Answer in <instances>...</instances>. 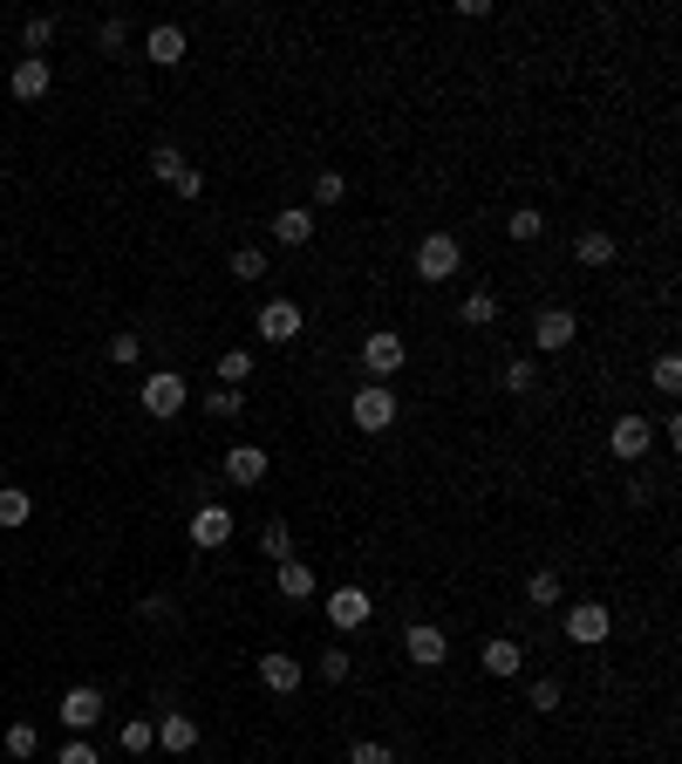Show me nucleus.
Returning a JSON list of instances; mask_svg holds the SVG:
<instances>
[{
    "label": "nucleus",
    "instance_id": "obj_1",
    "mask_svg": "<svg viewBox=\"0 0 682 764\" xmlns=\"http://www.w3.org/2000/svg\"><path fill=\"white\" fill-rule=\"evenodd\" d=\"M137 404H144V417L171 423V417H185V404H191V383H185L178 369H150L144 389H137Z\"/></svg>",
    "mask_w": 682,
    "mask_h": 764
},
{
    "label": "nucleus",
    "instance_id": "obj_2",
    "mask_svg": "<svg viewBox=\"0 0 682 764\" xmlns=\"http://www.w3.org/2000/svg\"><path fill=\"white\" fill-rule=\"evenodd\" d=\"M458 266H464L458 232H423V239H417V273H423V287H444Z\"/></svg>",
    "mask_w": 682,
    "mask_h": 764
},
{
    "label": "nucleus",
    "instance_id": "obj_3",
    "mask_svg": "<svg viewBox=\"0 0 682 764\" xmlns=\"http://www.w3.org/2000/svg\"><path fill=\"white\" fill-rule=\"evenodd\" d=\"M348 417H355V430H363V437H382V430L396 423V389H389V383H363V389L348 396Z\"/></svg>",
    "mask_w": 682,
    "mask_h": 764
},
{
    "label": "nucleus",
    "instance_id": "obj_4",
    "mask_svg": "<svg viewBox=\"0 0 682 764\" xmlns=\"http://www.w3.org/2000/svg\"><path fill=\"white\" fill-rule=\"evenodd\" d=\"M567 641L574 649H600V641L615 635V615H608V600H567Z\"/></svg>",
    "mask_w": 682,
    "mask_h": 764
},
{
    "label": "nucleus",
    "instance_id": "obj_5",
    "mask_svg": "<svg viewBox=\"0 0 682 764\" xmlns=\"http://www.w3.org/2000/svg\"><path fill=\"white\" fill-rule=\"evenodd\" d=\"M403 362H410V348H403V335H396V328H369V335H363V369H369V383H389Z\"/></svg>",
    "mask_w": 682,
    "mask_h": 764
},
{
    "label": "nucleus",
    "instance_id": "obj_6",
    "mask_svg": "<svg viewBox=\"0 0 682 764\" xmlns=\"http://www.w3.org/2000/svg\"><path fill=\"white\" fill-rule=\"evenodd\" d=\"M608 451L621 458V464H641L655 451V423L641 417V410H628V417H615V430H608Z\"/></svg>",
    "mask_w": 682,
    "mask_h": 764
},
{
    "label": "nucleus",
    "instance_id": "obj_7",
    "mask_svg": "<svg viewBox=\"0 0 682 764\" xmlns=\"http://www.w3.org/2000/svg\"><path fill=\"white\" fill-rule=\"evenodd\" d=\"M321 615H328V621H335L342 635H355V628H369L376 600H369V587H355V580H348V587H335L328 600H321Z\"/></svg>",
    "mask_w": 682,
    "mask_h": 764
},
{
    "label": "nucleus",
    "instance_id": "obj_8",
    "mask_svg": "<svg viewBox=\"0 0 682 764\" xmlns=\"http://www.w3.org/2000/svg\"><path fill=\"white\" fill-rule=\"evenodd\" d=\"M103 710H109V703H103V690H90V682H75V690H69V697L55 703V716L69 723L75 737H90L96 723H103Z\"/></svg>",
    "mask_w": 682,
    "mask_h": 764
},
{
    "label": "nucleus",
    "instance_id": "obj_9",
    "mask_svg": "<svg viewBox=\"0 0 682 764\" xmlns=\"http://www.w3.org/2000/svg\"><path fill=\"white\" fill-rule=\"evenodd\" d=\"M301 328H307L301 301H266V307H260V342H266V348H287V342H301Z\"/></svg>",
    "mask_w": 682,
    "mask_h": 764
},
{
    "label": "nucleus",
    "instance_id": "obj_10",
    "mask_svg": "<svg viewBox=\"0 0 682 764\" xmlns=\"http://www.w3.org/2000/svg\"><path fill=\"white\" fill-rule=\"evenodd\" d=\"M574 335H580V314L574 307H539L533 314V348L559 355V348H574Z\"/></svg>",
    "mask_w": 682,
    "mask_h": 764
},
{
    "label": "nucleus",
    "instance_id": "obj_11",
    "mask_svg": "<svg viewBox=\"0 0 682 764\" xmlns=\"http://www.w3.org/2000/svg\"><path fill=\"white\" fill-rule=\"evenodd\" d=\"M8 90H14V103H42L55 90V62L49 55H21L14 75H8Z\"/></svg>",
    "mask_w": 682,
    "mask_h": 764
},
{
    "label": "nucleus",
    "instance_id": "obj_12",
    "mask_svg": "<svg viewBox=\"0 0 682 764\" xmlns=\"http://www.w3.org/2000/svg\"><path fill=\"white\" fill-rule=\"evenodd\" d=\"M403 656H410L417 669H437V662L451 656V635L437 628V621H410V628H403Z\"/></svg>",
    "mask_w": 682,
    "mask_h": 764
},
{
    "label": "nucleus",
    "instance_id": "obj_13",
    "mask_svg": "<svg viewBox=\"0 0 682 764\" xmlns=\"http://www.w3.org/2000/svg\"><path fill=\"white\" fill-rule=\"evenodd\" d=\"M266 471H273L266 444H232V451H225V485H239V492H253Z\"/></svg>",
    "mask_w": 682,
    "mask_h": 764
},
{
    "label": "nucleus",
    "instance_id": "obj_14",
    "mask_svg": "<svg viewBox=\"0 0 682 764\" xmlns=\"http://www.w3.org/2000/svg\"><path fill=\"white\" fill-rule=\"evenodd\" d=\"M191 546H206V553L232 546V512H225V505H198V512H191Z\"/></svg>",
    "mask_w": 682,
    "mask_h": 764
},
{
    "label": "nucleus",
    "instance_id": "obj_15",
    "mask_svg": "<svg viewBox=\"0 0 682 764\" xmlns=\"http://www.w3.org/2000/svg\"><path fill=\"white\" fill-rule=\"evenodd\" d=\"M260 682H266L273 697H294L301 682H307V669H301V656H280V649H266V656H260Z\"/></svg>",
    "mask_w": 682,
    "mask_h": 764
},
{
    "label": "nucleus",
    "instance_id": "obj_16",
    "mask_svg": "<svg viewBox=\"0 0 682 764\" xmlns=\"http://www.w3.org/2000/svg\"><path fill=\"white\" fill-rule=\"evenodd\" d=\"M273 239H280V247H307V239H314V206H280L273 212Z\"/></svg>",
    "mask_w": 682,
    "mask_h": 764
},
{
    "label": "nucleus",
    "instance_id": "obj_17",
    "mask_svg": "<svg viewBox=\"0 0 682 764\" xmlns=\"http://www.w3.org/2000/svg\"><path fill=\"white\" fill-rule=\"evenodd\" d=\"M191 744H198V716H185V710H165V723H157V751L185 757Z\"/></svg>",
    "mask_w": 682,
    "mask_h": 764
},
{
    "label": "nucleus",
    "instance_id": "obj_18",
    "mask_svg": "<svg viewBox=\"0 0 682 764\" xmlns=\"http://www.w3.org/2000/svg\"><path fill=\"white\" fill-rule=\"evenodd\" d=\"M478 662H485V676H518L526 669V649H518L512 635H492L485 649H478Z\"/></svg>",
    "mask_w": 682,
    "mask_h": 764
},
{
    "label": "nucleus",
    "instance_id": "obj_19",
    "mask_svg": "<svg viewBox=\"0 0 682 764\" xmlns=\"http://www.w3.org/2000/svg\"><path fill=\"white\" fill-rule=\"evenodd\" d=\"M144 55L157 62V69H171V62H185V28H150V42H144Z\"/></svg>",
    "mask_w": 682,
    "mask_h": 764
},
{
    "label": "nucleus",
    "instance_id": "obj_20",
    "mask_svg": "<svg viewBox=\"0 0 682 764\" xmlns=\"http://www.w3.org/2000/svg\"><path fill=\"white\" fill-rule=\"evenodd\" d=\"M574 260H580V266H608V260H615V232L587 226V232L574 239Z\"/></svg>",
    "mask_w": 682,
    "mask_h": 764
},
{
    "label": "nucleus",
    "instance_id": "obj_21",
    "mask_svg": "<svg viewBox=\"0 0 682 764\" xmlns=\"http://www.w3.org/2000/svg\"><path fill=\"white\" fill-rule=\"evenodd\" d=\"M458 321H464V328H492V321H499V294H492V287H478V294H464V307H458Z\"/></svg>",
    "mask_w": 682,
    "mask_h": 764
},
{
    "label": "nucleus",
    "instance_id": "obj_22",
    "mask_svg": "<svg viewBox=\"0 0 682 764\" xmlns=\"http://www.w3.org/2000/svg\"><path fill=\"white\" fill-rule=\"evenodd\" d=\"M314 594V567L307 559H280V600H307Z\"/></svg>",
    "mask_w": 682,
    "mask_h": 764
},
{
    "label": "nucleus",
    "instance_id": "obj_23",
    "mask_svg": "<svg viewBox=\"0 0 682 764\" xmlns=\"http://www.w3.org/2000/svg\"><path fill=\"white\" fill-rule=\"evenodd\" d=\"M239 410H246V389H225V383H219V389H206V417H219V423H232Z\"/></svg>",
    "mask_w": 682,
    "mask_h": 764
},
{
    "label": "nucleus",
    "instance_id": "obj_24",
    "mask_svg": "<svg viewBox=\"0 0 682 764\" xmlns=\"http://www.w3.org/2000/svg\"><path fill=\"white\" fill-rule=\"evenodd\" d=\"M260 553H266V559H294V533H287V519H266V526H260Z\"/></svg>",
    "mask_w": 682,
    "mask_h": 764
},
{
    "label": "nucleus",
    "instance_id": "obj_25",
    "mask_svg": "<svg viewBox=\"0 0 682 764\" xmlns=\"http://www.w3.org/2000/svg\"><path fill=\"white\" fill-rule=\"evenodd\" d=\"M266 273H273V266H266V253H260V247H239V253H232V280H246V287H260Z\"/></svg>",
    "mask_w": 682,
    "mask_h": 764
},
{
    "label": "nucleus",
    "instance_id": "obj_26",
    "mask_svg": "<svg viewBox=\"0 0 682 764\" xmlns=\"http://www.w3.org/2000/svg\"><path fill=\"white\" fill-rule=\"evenodd\" d=\"M150 178L178 185V178H185V150H178V144H157V150H150Z\"/></svg>",
    "mask_w": 682,
    "mask_h": 764
},
{
    "label": "nucleus",
    "instance_id": "obj_27",
    "mask_svg": "<svg viewBox=\"0 0 682 764\" xmlns=\"http://www.w3.org/2000/svg\"><path fill=\"white\" fill-rule=\"evenodd\" d=\"M212 376H219L225 389H239V383H246V376H253V355H246V348H225V355H219V369H212Z\"/></svg>",
    "mask_w": 682,
    "mask_h": 764
},
{
    "label": "nucleus",
    "instance_id": "obj_28",
    "mask_svg": "<svg viewBox=\"0 0 682 764\" xmlns=\"http://www.w3.org/2000/svg\"><path fill=\"white\" fill-rule=\"evenodd\" d=\"M28 512H34V499L21 485H0V526H28Z\"/></svg>",
    "mask_w": 682,
    "mask_h": 764
},
{
    "label": "nucleus",
    "instance_id": "obj_29",
    "mask_svg": "<svg viewBox=\"0 0 682 764\" xmlns=\"http://www.w3.org/2000/svg\"><path fill=\"white\" fill-rule=\"evenodd\" d=\"M314 669H321V682H348V676H355V656L335 641V649H321V662H314Z\"/></svg>",
    "mask_w": 682,
    "mask_h": 764
},
{
    "label": "nucleus",
    "instance_id": "obj_30",
    "mask_svg": "<svg viewBox=\"0 0 682 764\" xmlns=\"http://www.w3.org/2000/svg\"><path fill=\"white\" fill-rule=\"evenodd\" d=\"M505 389H512V396H533V389H539V369H533L526 355H512V362H505Z\"/></svg>",
    "mask_w": 682,
    "mask_h": 764
},
{
    "label": "nucleus",
    "instance_id": "obj_31",
    "mask_svg": "<svg viewBox=\"0 0 682 764\" xmlns=\"http://www.w3.org/2000/svg\"><path fill=\"white\" fill-rule=\"evenodd\" d=\"M526 600H533V608H559V574H553V567H539V574L526 580Z\"/></svg>",
    "mask_w": 682,
    "mask_h": 764
},
{
    "label": "nucleus",
    "instance_id": "obj_32",
    "mask_svg": "<svg viewBox=\"0 0 682 764\" xmlns=\"http://www.w3.org/2000/svg\"><path fill=\"white\" fill-rule=\"evenodd\" d=\"M505 232H512V239H518V247H533V239H539V232H546V219H539V212H533V206H518V212H512V219H505Z\"/></svg>",
    "mask_w": 682,
    "mask_h": 764
},
{
    "label": "nucleus",
    "instance_id": "obj_33",
    "mask_svg": "<svg viewBox=\"0 0 682 764\" xmlns=\"http://www.w3.org/2000/svg\"><path fill=\"white\" fill-rule=\"evenodd\" d=\"M649 383L669 396V404H675V389H682V362L675 355H655V369H649Z\"/></svg>",
    "mask_w": 682,
    "mask_h": 764
},
{
    "label": "nucleus",
    "instance_id": "obj_34",
    "mask_svg": "<svg viewBox=\"0 0 682 764\" xmlns=\"http://www.w3.org/2000/svg\"><path fill=\"white\" fill-rule=\"evenodd\" d=\"M0 744H8V757H34V751H42L34 723H8V737H0Z\"/></svg>",
    "mask_w": 682,
    "mask_h": 764
},
{
    "label": "nucleus",
    "instance_id": "obj_35",
    "mask_svg": "<svg viewBox=\"0 0 682 764\" xmlns=\"http://www.w3.org/2000/svg\"><path fill=\"white\" fill-rule=\"evenodd\" d=\"M21 42H28V55H49V42H55V21H49V14H34V21L21 28Z\"/></svg>",
    "mask_w": 682,
    "mask_h": 764
},
{
    "label": "nucleus",
    "instance_id": "obj_36",
    "mask_svg": "<svg viewBox=\"0 0 682 764\" xmlns=\"http://www.w3.org/2000/svg\"><path fill=\"white\" fill-rule=\"evenodd\" d=\"M342 191H348L342 171H314V206H342Z\"/></svg>",
    "mask_w": 682,
    "mask_h": 764
},
{
    "label": "nucleus",
    "instance_id": "obj_37",
    "mask_svg": "<svg viewBox=\"0 0 682 764\" xmlns=\"http://www.w3.org/2000/svg\"><path fill=\"white\" fill-rule=\"evenodd\" d=\"M137 355H144V335H137V328H116V335H109V362H137Z\"/></svg>",
    "mask_w": 682,
    "mask_h": 764
},
{
    "label": "nucleus",
    "instance_id": "obj_38",
    "mask_svg": "<svg viewBox=\"0 0 682 764\" xmlns=\"http://www.w3.org/2000/svg\"><path fill=\"white\" fill-rule=\"evenodd\" d=\"M116 737H124V751H150V744H157L150 716H130V723H124V731H116Z\"/></svg>",
    "mask_w": 682,
    "mask_h": 764
},
{
    "label": "nucleus",
    "instance_id": "obj_39",
    "mask_svg": "<svg viewBox=\"0 0 682 764\" xmlns=\"http://www.w3.org/2000/svg\"><path fill=\"white\" fill-rule=\"evenodd\" d=\"M348 764H396V751L376 744V737H363V744H348Z\"/></svg>",
    "mask_w": 682,
    "mask_h": 764
},
{
    "label": "nucleus",
    "instance_id": "obj_40",
    "mask_svg": "<svg viewBox=\"0 0 682 764\" xmlns=\"http://www.w3.org/2000/svg\"><path fill=\"white\" fill-rule=\"evenodd\" d=\"M55 764H103V757H96V744H90V737H69Z\"/></svg>",
    "mask_w": 682,
    "mask_h": 764
},
{
    "label": "nucleus",
    "instance_id": "obj_41",
    "mask_svg": "<svg viewBox=\"0 0 682 764\" xmlns=\"http://www.w3.org/2000/svg\"><path fill=\"white\" fill-rule=\"evenodd\" d=\"M124 42H130V28H124V21H103V28H96V49H103V55H116Z\"/></svg>",
    "mask_w": 682,
    "mask_h": 764
},
{
    "label": "nucleus",
    "instance_id": "obj_42",
    "mask_svg": "<svg viewBox=\"0 0 682 764\" xmlns=\"http://www.w3.org/2000/svg\"><path fill=\"white\" fill-rule=\"evenodd\" d=\"M559 697H567V690H559L553 676H539V682H533V710H559Z\"/></svg>",
    "mask_w": 682,
    "mask_h": 764
},
{
    "label": "nucleus",
    "instance_id": "obj_43",
    "mask_svg": "<svg viewBox=\"0 0 682 764\" xmlns=\"http://www.w3.org/2000/svg\"><path fill=\"white\" fill-rule=\"evenodd\" d=\"M171 191H178V198H206V171H191V165H185V178H178Z\"/></svg>",
    "mask_w": 682,
    "mask_h": 764
}]
</instances>
